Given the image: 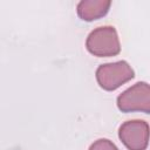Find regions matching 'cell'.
Instances as JSON below:
<instances>
[{"label": "cell", "mask_w": 150, "mask_h": 150, "mask_svg": "<svg viewBox=\"0 0 150 150\" xmlns=\"http://www.w3.org/2000/svg\"><path fill=\"white\" fill-rule=\"evenodd\" d=\"M87 50L97 57H109L120 54L118 34L112 26H102L91 30L86 41Z\"/></svg>", "instance_id": "6da1fadb"}, {"label": "cell", "mask_w": 150, "mask_h": 150, "mask_svg": "<svg viewBox=\"0 0 150 150\" xmlns=\"http://www.w3.org/2000/svg\"><path fill=\"white\" fill-rule=\"evenodd\" d=\"M95 75L97 83L102 89L107 91H112L120 88L122 84L132 80L135 73L128 62L117 61L101 64L96 69Z\"/></svg>", "instance_id": "7a4b0ae2"}, {"label": "cell", "mask_w": 150, "mask_h": 150, "mask_svg": "<svg viewBox=\"0 0 150 150\" xmlns=\"http://www.w3.org/2000/svg\"><path fill=\"white\" fill-rule=\"evenodd\" d=\"M117 108L122 112H150V87L146 82H137L117 97Z\"/></svg>", "instance_id": "3957f363"}, {"label": "cell", "mask_w": 150, "mask_h": 150, "mask_svg": "<svg viewBox=\"0 0 150 150\" xmlns=\"http://www.w3.org/2000/svg\"><path fill=\"white\" fill-rule=\"evenodd\" d=\"M118 137L129 150H145L149 144V124L142 120L127 121L121 124Z\"/></svg>", "instance_id": "277c9868"}, {"label": "cell", "mask_w": 150, "mask_h": 150, "mask_svg": "<svg viewBox=\"0 0 150 150\" xmlns=\"http://www.w3.org/2000/svg\"><path fill=\"white\" fill-rule=\"evenodd\" d=\"M111 6L109 0H82L77 4L76 12L83 21H94L103 18Z\"/></svg>", "instance_id": "5b68a950"}, {"label": "cell", "mask_w": 150, "mask_h": 150, "mask_svg": "<svg viewBox=\"0 0 150 150\" xmlns=\"http://www.w3.org/2000/svg\"><path fill=\"white\" fill-rule=\"evenodd\" d=\"M89 150H120V149L111 141L107 138H100L89 146Z\"/></svg>", "instance_id": "8992f818"}]
</instances>
